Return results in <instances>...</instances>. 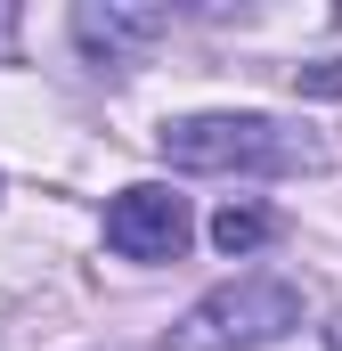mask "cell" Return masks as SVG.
<instances>
[{"label":"cell","instance_id":"6da1fadb","mask_svg":"<svg viewBox=\"0 0 342 351\" xmlns=\"http://www.w3.org/2000/svg\"><path fill=\"white\" fill-rule=\"evenodd\" d=\"M163 156L179 172H310L318 147L269 114H179L163 123Z\"/></svg>","mask_w":342,"mask_h":351},{"label":"cell","instance_id":"7a4b0ae2","mask_svg":"<svg viewBox=\"0 0 342 351\" xmlns=\"http://www.w3.org/2000/svg\"><path fill=\"white\" fill-rule=\"evenodd\" d=\"M285 327H302V286H285V278H237V286H212L171 327V351H253V343H277Z\"/></svg>","mask_w":342,"mask_h":351},{"label":"cell","instance_id":"3957f363","mask_svg":"<svg viewBox=\"0 0 342 351\" xmlns=\"http://www.w3.org/2000/svg\"><path fill=\"white\" fill-rule=\"evenodd\" d=\"M187 196H171V188H122L114 204H106V245L114 254H131V262H171L179 245H187Z\"/></svg>","mask_w":342,"mask_h":351},{"label":"cell","instance_id":"277c9868","mask_svg":"<svg viewBox=\"0 0 342 351\" xmlns=\"http://www.w3.org/2000/svg\"><path fill=\"white\" fill-rule=\"evenodd\" d=\"M74 33H82L90 49H106V66H114V58L155 49V41L171 33V16H163V8H82V16H74Z\"/></svg>","mask_w":342,"mask_h":351},{"label":"cell","instance_id":"5b68a950","mask_svg":"<svg viewBox=\"0 0 342 351\" xmlns=\"http://www.w3.org/2000/svg\"><path fill=\"white\" fill-rule=\"evenodd\" d=\"M212 245H220V254H253V245H269V213H253V204H220V213H212Z\"/></svg>","mask_w":342,"mask_h":351},{"label":"cell","instance_id":"8992f818","mask_svg":"<svg viewBox=\"0 0 342 351\" xmlns=\"http://www.w3.org/2000/svg\"><path fill=\"white\" fill-rule=\"evenodd\" d=\"M302 90H318V98H342V66H310Z\"/></svg>","mask_w":342,"mask_h":351},{"label":"cell","instance_id":"52a82bcc","mask_svg":"<svg viewBox=\"0 0 342 351\" xmlns=\"http://www.w3.org/2000/svg\"><path fill=\"white\" fill-rule=\"evenodd\" d=\"M326 343H334V351H342V319H334V327H326Z\"/></svg>","mask_w":342,"mask_h":351}]
</instances>
